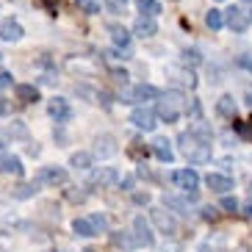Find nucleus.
Here are the masks:
<instances>
[{
  "instance_id": "nucleus-1",
  "label": "nucleus",
  "mask_w": 252,
  "mask_h": 252,
  "mask_svg": "<svg viewBox=\"0 0 252 252\" xmlns=\"http://www.w3.org/2000/svg\"><path fill=\"white\" fill-rule=\"evenodd\" d=\"M178 144H180V153L186 156L189 163H208L214 150H211V139L200 136L197 130H186V133L178 136Z\"/></svg>"
},
{
  "instance_id": "nucleus-2",
  "label": "nucleus",
  "mask_w": 252,
  "mask_h": 252,
  "mask_svg": "<svg viewBox=\"0 0 252 252\" xmlns=\"http://www.w3.org/2000/svg\"><path fill=\"white\" fill-rule=\"evenodd\" d=\"M183 105H186V94L180 89H172L166 92V94H161L156 100V117L158 122H166V125H175L180 119V111H183Z\"/></svg>"
},
{
  "instance_id": "nucleus-3",
  "label": "nucleus",
  "mask_w": 252,
  "mask_h": 252,
  "mask_svg": "<svg viewBox=\"0 0 252 252\" xmlns=\"http://www.w3.org/2000/svg\"><path fill=\"white\" fill-rule=\"evenodd\" d=\"M150 222L156 224V230H158V233H163V236H175V233H178V219H175L166 208H161V205L150 208Z\"/></svg>"
},
{
  "instance_id": "nucleus-4",
  "label": "nucleus",
  "mask_w": 252,
  "mask_h": 252,
  "mask_svg": "<svg viewBox=\"0 0 252 252\" xmlns=\"http://www.w3.org/2000/svg\"><path fill=\"white\" fill-rule=\"evenodd\" d=\"M158 97H161V92H158L153 83H139V86H133L130 92H125V94H122V103L144 105V103H150V100H158Z\"/></svg>"
},
{
  "instance_id": "nucleus-5",
  "label": "nucleus",
  "mask_w": 252,
  "mask_h": 252,
  "mask_svg": "<svg viewBox=\"0 0 252 252\" xmlns=\"http://www.w3.org/2000/svg\"><path fill=\"white\" fill-rule=\"evenodd\" d=\"M130 122H133L136 130H144V133H153L158 127V117L153 108H147V105H136L133 111H130Z\"/></svg>"
},
{
  "instance_id": "nucleus-6",
  "label": "nucleus",
  "mask_w": 252,
  "mask_h": 252,
  "mask_svg": "<svg viewBox=\"0 0 252 252\" xmlns=\"http://www.w3.org/2000/svg\"><path fill=\"white\" fill-rule=\"evenodd\" d=\"M224 25H227L233 33H244L247 28H250V17H247V8L244 6H233L227 8V14H224Z\"/></svg>"
},
{
  "instance_id": "nucleus-7",
  "label": "nucleus",
  "mask_w": 252,
  "mask_h": 252,
  "mask_svg": "<svg viewBox=\"0 0 252 252\" xmlns=\"http://www.w3.org/2000/svg\"><path fill=\"white\" fill-rule=\"evenodd\" d=\"M47 114L53 117V122L67 125L69 119H72V105H69L67 97H53L50 103H47Z\"/></svg>"
},
{
  "instance_id": "nucleus-8",
  "label": "nucleus",
  "mask_w": 252,
  "mask_h": 252,
  "mask_svg": "<svg viewBox=\"0 0 252 252\" xmlns=\"http://www.w3.org/2000/svg\"><path fill=\"white\" fill-rule=\"evenodd\" d=\"M119 153V144H117V136L111 133H100L94 139V158L105 161V158H114Z\"/></svg>"
},
{
  "instance_id": "nucleus-9",
  "label": "nucleus",
  "mask_w": 252,
  "mask_h": 252,
  "mask_svg": "<svg viewBox=\"0 0 252 252\" xmlns=\"http://www.w3.org/2000/svg\"><path fill=\"white\" fill-rule=\"evenodd\" d=\"M0 175H14V178H23V175H25L23 158L14 156V153H3V150H0Z\"/></svg>"
},
{
  "instance_id": "nucleus-10",
  "label": "nucleus",
  "mask_w": 252,
  "mask_h": 252,
  "mask_svg": "<svg viewBox=\"0 0 252 252\" xmlns=\"http://www.w3.org/2000/svg\"><path fill=\"white\" fill-rule=\"evenodd\" d=\"M172 180L183 189L186 194H197V189H200V175L194 169H178L172 172Z\"/></svg>"
},
{
  "instance_id": "nucleus-11",
  "label": "nucleus",
  "mask_w": 252,
  "mask_h": 252,
  "mask_svg": "<svg viewBox=\"0 0 252 252\" xmlns=\"http://www.w3.org/2000/svg\"><path fill=\"white\" fill-rule=\"evenodd\" d=\"M150 153H153L161 163H172V161H175V150H172V141L166 139V136H156L153 144H150Z\"/></svg>"
},
{
  "instance_id": "nucleus-12",
  "label": "nucleus",
  "mask_w": 252,
  "mask_h": 252,
  "mask_svg": "<svg viewBox=\"0 0 252 252\" xmlns=\"http://www.w3.org/2000/svg\"><path fill=\"white\" fill-rule=\"evenodd\" d=\"M36 180L42 186H64L67 183V169L64 166H42Z\"/></svg>"
},
{
  "instance_id": "nucleus-13",
  "label": "nucleus",
  "mask_w": 252,
  "mask_h": 252,
  "mask_svg": "<svg viewBox=\"0 0 252 252\" xmlns=\"http://www.w3.org/2000/svg\"><path fill=\"white\" fill-rule=\"evenodd\" d=\"M133 238H136V247H153L156 244V236H153L150 224L144 222V216H136L133 219Z\"/></svg>"
},
{
  "instance_id": "nucleus-14",
  "label": "nucleus",
  "mask_w": 252,
  "mask_h": 252,
  "mask_svg": "<svg viewBox=\"0 0 252 252\" xmlns=\"http://www.w3.org/2000/svg\"><path fill=\"white\" fill-rule=\"evenodd\" d=\"M205 186L211 189V191L216 194H230L233 191V178H227V175H219V172H208L205 175Z\"/></svg>"
},
{
  "instance_id": "nucleus-15",
  "label": "nucleus",
  "mask_w": 252,
  "mask_h": 252,
  "mask_svg": "<svg viewBox=\"0 0 252 252\" xmlns=\"http://www.w3.org/2000/svg\"><path fill=\"white\" fill-rule=\"evenodd\" d=\"M197 200V194H189V197H178V194H163V205L166 208H175L178 214L189 216L191 214V208H189V202Z\"/></svg>"
},
{
  "instance_id": "nucleus-16",
  "label": "nucleus",
  "mask_w": 252,
  "mask_h": 252,
  "mask_svg": "<svg viewBox=\"0 0 252 252\" xmlns=\"http://www.w3.org/2000/svg\"><path fill=\"white\" fill-rule=\"evenodd\" d=\"M23 36H25V28L17 20H3L0 23V39L3 42H20Z\"/></svg>"
},
{
  "instance_id": "nucleus-17",
  "label": "nucleus",
  "mask_w": 252,
  "mask_h": 252,
  "mask_svg": "<svg viewBox=\"0 0 252 252\" xmlns=\"http://www.w3.org/2000/svg\"><path fill=\"white\" fill-rule=\"evenodd\" d=\"M117 180H119V172L114 169V166H100V169L92 172V186H100V189L114 186Z\"/></svg>"
},
{
  "instance_id": "nucleus-18",
  "label": "nucleus",
  "mask_w": 252,
  "mask_h": 252,
  "mask_svg": "<svg viewBox=\"0 0 252 252\" xmlns=\"http://www.w3.org/2000/svg\"><path fill=\"white\" fill-rule=\"evenodd\" d=\"M133 33L139 39H153L158 33V25H156V17H139L133 23Z\"/></svg>"
},
{
  "instance_id": "nucleus-19",
  "label": "nucleus",
  "mask_w": 252,
  "mask_h": 252,
  "mask_svg": "<svg viewBox=\"0 0 252 252\" xmlns=\"http://www.w3.org/2000/svg\"><path fill=\"white\" fill-rule=\"evenodd\" d=\"M111 244L117 247V250L133 252L136 250V238H133V233H127V230H114L111 233Z\"/></svg>"
},
{
  "instance_id": "nucleus-20",
  "label": "nucleus",
  "mask_w": 252,
  "mask_h": 252,
  "mask_svg": "<svg viewBox=\"0 0 252 252\" xmlns=\"http://www.w3.org/2000/svg\"><path fill=\"white\" fill-rule=\"evenodd\" d=\"M216 114L224 117V119L238 117V105H236V100H233V94H222L219 100H216Z\"/></svg>"
},
{
  "instance_id": "nucleus-21",
  "label": "nucleus",
  "mask_w": 252,
  "mask_h": 252,
  "mask_svg": "<svg viewBox=\"0 0 252 252\" xmlns=\"http://www.w3.org/2000/svg\"><path fill=\"white\" fill-rule=\"evenodd\" d=\"M14 97L20 103H36L39 100V89L33 83H17L14 86Z\"/></svg>"
},
{
  "instance_id": "nucleus-22",
  "label": "nucleus",
  "mask_w": 252,
  "mask_h": 252,
  "mask_svg": "<svg viewBox=\"0 0 252 252\" xmlns=\"http://www.w3.org/2000/svg\"><path fill=\"white\" fill-rule=\"evenodd\" d=\"M169 75L175 78V86H189V89H194V86H197V75H194L191 69H178V67H172Z\"/></svg>"
},
{
  "instance_id": "nucleus-23",
  "label": "nucleus",
  "mask_w": 252,
  "mask_h": 252,
  "mask_svg": "<svg viewBox=\"0 0 252 252\" xmlns=\"http://www.w3.org/2000/svg\"><path fill=\"white\" fill-rule=\"evenodd\" d=\"M39 189H42V183H39V180H31V183H20V186L14 189V191H11V197H14V200H31L33 194H39Z\"/></svg>"
},
{
  "instance_id": "nucleus-24",
  "label": "nucleus",
  "mask_w": 252,
  "mask_h": 252,
  "mask_svg": "<svg viewBox=\"0 0 252 252\" xmlns=\"http://www.w3.org/2000/svg\"><path fill=\"white\" fill-rule=\"evenodd\" d=\"M136 8H139V17H158L163 11L158 0H136Z\"/></svg>"
},
{
  "instance_id": "nucleus-25",
  "label": "nucleus",
  "mask_w": 252,
  "mask_h": 252,
  "mask_svg": "<svg viewBox=\"0 0 252 252\" xmlns=\"http://www.w3.org/2000/svg\"><path fill=\"white\" fill-rule=\"evenodd\" d=\"M72 233H75V236H81V238H94L97 236V230L92 227V222H89V219H81V216L72 219Z\"/></svg>"
},
{
  "instance_id": "nucleus-26",
  "label": "nucleus",
  "mask_w": 252,
  "mask_h": 252,
  "mask_svg": "<svg viewBox=\"0 0 252 252\" xmlns=\"http://www.w3.org/2000/svg\"><path fill=\"white\" fill-rule=\"evenodd\" d=\"M92 163H94V156H92V153H72V156H69V166H72V169H92Z\"/></svg>"
},
{
  "instance_id": "nucleus-27",
  "label": "nucleus",
  "mask_w": 252,
  "mask_h": 252,
  "mask_svg": "<svg viewBox=\"0 0 252 252\" xmlns=\"http://www.w3.org/2000/svg\"><path fill=\"white\" fill-rule=\"evenodd\" d=\"M205 25H208L211 31H222V25H224V14L219 11V8H211V11L205 14Z\"/></svg>"
},
{
  "instance_id": "nucleus-28",
  "label": "nucleus",
  "mask_w": 252,
  "mask_h": 252,
  "mask_svg": "<svg viewBox=\"0 0 252 252\" xmlns=\"http://www.w3.org/2000/svg\"><path fill=\"white\" fill-rule=\"evenodd\" d=\"M6 136H11V139H25V136H28V127H25V122H20V119H14V122L8 125Z\"/></svg>"
},
{
  "instance_id": "nucleus-29",
  "label": "nucleus",
  "mask_w": 252,
  "mask_h": 252,
  "mask_svg": "<svg viewBox=\"0 0 252 252\" xmlns=\"http://www.w3.org/2000/svg\"><path fill=\"white\" fill-rule=\"evenodd\" d=\"M75 3H78V8L86 11V14H100V6H103L100 0H75Z\"/></svg>"
},
{
  "instance_id": "nucleus-30",
  "label": "nucleus",
  "mask_w": 252,
  "mask_h": 252,
  "mask_svg": "<svg viewBox=\"0 0 252 252\" xmlns=\"http://www.w3.org/2000/svg\"><path fill=\"white\" fill-rule=\"evenodd\" d=\"M222 208H224V214H236V211H238L241 205H238L236 197H230V194H222Z\"/></svg>"
},
{
  "instance_id": "nucleus-31",
  "label": "nucleus",
  "mask_w": 252,
  "mask_h": 252,
  "mask_svg": "<svg viewBox=\"0 0 252 252\" xmlns=\"http://www.w3.org/2000/svg\"><path fill=\"white\" fill-rule=\"evenodd\" d=\"M183 111L189 114V117H194V119H200V117H202V108H200V103H197V100H186Z\"/></svg>"
},
{
  "instance_id": "nucleus-32",
  "label": "nucleus",
  "mask_w": 252,
  "mask_h": 252,
  "mask_svg": "<svg viewBox=\"0 0 252 252\" xmlns=\"http://www.w3.org/2000/svg\"><path fill=\"white\" fill-rule=\"evenodd\" d=\"M127 153H130V156H133L136 161H144V158H147V150L141 147V141H133V144H130V150H127Z\"/></svg>"
},
{
  "instance_id": "nucleus-33",
  "label": "nucleus",
  "mask_w": 252,
  "mask_h": 252,
  "mask_svg": "<svg viewBox=\"0 0 252 252\" xmlns=\"http://www.w3.org/2000/svg\"><path fill=\"white\" fill-rule=\"evenodd\" d=\"M89 222H92V227H94L97 233H103V230L108 227V222H105V216H103V214H94V216H89Z\"/></svg>"
},
{
  "instance_id": "nucleus-34",
  "label": "nucleus",
  "mask_w": 252,
  "mask_h": 252,
  "mask_svg": "<svg viewBox=\"0 0 252 252\" xmlns=\"http://www.w3.org/2000/svg\"><path fill=\"white\" fill-rule=\"evenodd\" d=\"M117 183L122 186V191H133V186H136V175H125V178H119Z\"/></svg>"
},
{
  "instance_id": "nucleus-35",
  "label": "nucleus",
  "mask_w": 252,
  "mask_h": 252,
  "mask_svg": "<svg viewBox=\"0 0 252 252\" xmlns=\"http://www.w3.org/2000/svg\"><path fill=\"white\" fill-rule=\"evenodd\" d=\"M202 219H205V222H216V219H219V211H216L214 205H205L202 208Z\"/></svg>"
},
{
  "instance_id": "nucleus-36",
  "label": "nucleus",
  "mask_w": 252,
  "mask_h": 252,
  "mask_svg": "<svg viewBox=\"0 0 252 252\" xmlns=\"http://www.w3.org/2000/svg\"><path fill=\"white\" fill-rule=\"evenodd\" d=\"M133 202L136 205H150L153 197H150V191H133Z\"/></svg>"
},
{
  "instance_id": "nucleus-37",
  "label": "nucleus",
  "mask_w": 252,
  "mask_h": 252,
  "mask_svg": "<svg viewBox=\"0 0 252 252\" xmlns=\"http://www.w3.org/2000/svg\"><path fill=\"white\" fill-rule=\"evenodd\" d=\"M200 53L197 50H183V64H200Z\"/></svg>"
},
{
  "instance_id": "nucleus-38",
  "label": "nucleus",
  "mask_w": 252,
  "mask_h": 252,
  "mask_svg": "<svg viewBox=\"0 0 252 252\" xmlns=\"http://www.w3.org/2000/svg\"><path fill=\"white\" fill-rule=\"evenodd\" d=\"M14 83V78H11V72L8 69H0V89H8Z\"/></svg>"
},
{
  "instance_id": "nucleus-39",
  "label": "nucleus",
  "mask_w": 252,
  "mask_h": 252,
  "mask_svg": "<svg viewBox=\"0 0 252 252\" xmlns=\"http://www.w3.org/2000/svg\"><path fill=\"white\" fill-rule=\"evenodd\" d=\"M94 103H103V108H111L114 100H111V94H108V92H97V100H94Z\"/></svg>"
},
{
  "instance_id": "nucleus-40",
  "label": "nucleus",
  "mask_w": 252,
  "mask_h": 252,
  "mask_svg": "<svg viewBox=\"0 0 252 252\" xmlns=\"http://www.w3.org/2000/svg\"><path fill=\"white\" fill-rule=\"evenodd\" d=\"M36 3H39L42 8H47L50 14H56V8H59V3H61V0H36Z\"/></svg>"
},
{
  "instance_id": "nucleus-41",
  "label": "nucleus",
  "mask_w": 252,
  "mask_h": 252,
  "mask_svg": "<svg viewBox=\"0 0 252 252\" xmlns=\"http://www.w3.org/2000/svg\"><path fill=\"white\" fill-rule=\"evenodd\" d=\"M114 81H117V83H122V86H125V83H127V72H125V69H114Z\"/></svg>"
},
{
  "instance_id": "nucleus-42",
  "label": "nucleus",
  "mask_w": 252,
  "mask_h": 252,
  "mask_svg": "<svg viewBox=\"0 0 252 252\" xmlns=\"http://www.w3.org/2000/svg\"><path fill=\"white\" fill-rule=\"evenodd\" d=\"M11 114V100H3L0 97V117H8Z\"/></svg>"
},
{
  "instance_id": "nucleus-43",
  "label": "nucleus",
  "mask_w": 252,
  "mask_h": 252,
  "mask_svg": "<svg viewBox=\"0 0 252 252\" xmlns=\"http://www.w3.org/2000/svg\"><path fill=\"white\" fill-rule=\"evenodd\" d=\"M67 197H69V202H83L86 200V191H67Z\"/></svg>"
},
{
  "instance_id": "nucleus-44",
  "label": "nucleus",
  "mask_w": 252,
  "mask_h": 252,
  "mask_svg": "<svg viewBox=\"0 0 252 252\" xmlns=\"http://www.w3.org/2000/svg\"><path fill=\"white\" fill-rule=\"evenodd\" d=\"M238 211H241V214H244V216H247V219H252V200H250V202H247V205H244V208H238Z\"/></svg>"
},
{
  "instance_id": "nucleus-45",
  "label": "nucleus",
  "mask_w": 252,
  "mask_h": 252,
  "mask_svg": "<svg viewBox=\"0 0 252 252\" xmlns=\"http://www.w3.org/2000/svg\"><path fill=\"white\" fill-rule=\"evenodd\" d=\"M244 136H250V139H252V117L244 122Z\"/></svg>"
},
{
  "instance_id": "nucleus-46",
  "label": "nucleus",
  "mask_w": 252,
  "mask_h": 252,
  "mask_svg": "<svg viewBox=\"0 0 252 252\" xmlns=\"http://www.w3.org/2000/svg\"><path fill=\"white\" fill-rule=\"evenodd\" d=\"M6 144H8V136H6V130H0V150L6 147Z\"/></svg>"
},
{
  "instance_id": "nucleus-47",
  "label": "nucleus",
  "mask_w": 252,
  "mask_h": 252,
  "mask_svg": "<svg viewBox=\"0 0 252 252\" xmlns=\"http://www.w3.org/2000/svg\"><path fill=\"white\" fill-rule=\"evenodd\" d=\"M244 103H247V105H250V108H252V89L247 92V100H244Z\"/></svg>"
},
{
  "instance_id": "nucleus-48",
  "label": "nucleus",
  "mask_w": 252,
  "mask_h": 252,
  "mask_svg": "<svg viewBox=\"0 0 252 252\" xmlns=\"http://www.w3.org/2000/svg\"><path fill=\"white\" fill-rule=\"evenodd\" d=\"M247 17H250V23H252V8H247Z\"/></svg>"
},
{
  "instance_id": "nucleus-49",
  "label": "nucleus",
  "mask_w": 252,
  "mask_h": 252,
  "mask_svg": "<svg viewBox=\"0 0 252 252\" xmlns=\"http://www.w3.org/2000/svg\"><path fill=\"white\" fill-rule=\"evenodd\" d=\"M0 252H8V250H6V247H0Z\"/></svg>"
},
{
  "instance_id": "nucleus-50",
  "label": "nucleus",
  "mask_w": 252,
  "mask_h": 252,
  "mask_svg": "<svg viewBox=\"0 0 252 252\" xmlns=\"http://www.w3.org/2000/svg\"><path fill=\"white\" fill-rule=\"evenodd\" d=\"M250 191H252V180H250Z\"/></svg>"
},
{
  "instance_id": "nucleus-51",
  "label": "nucleus",
  "mask_w": 252,
  "mask_h": 252,
  "mask_svg": "<svg viewBox=\"0 0 252 252\" xmlns=\"http://www.w3.org/2000/svg\"><path fill=\"white\" fill-rule=\"evenodd\" d=\"M119 3H125V0H119Z\"/></svg>"
},
{
  "instance_id": "nucleus-52",
  "label": "nucleus",
  "mask_w": 252,
  "mask_h": 252,
  "mask_svg": "<svg viewBox=\"0 0 252 252\" xmlns=\"http://www.w3.org/2000/svg\"><path fill=\"white\" fill-rule=\"evenodd\" d=\"M100 3H103V0H100Z\"/></svg>"
},
{
  "instance_id": "nucleus-53",
  "label": "nucleus",
  "mask_w": 252,
  "mask_h": 252,
  "mask_svg": "<svg viewBox=\"0 0 252 252\" xmlns=\"http://www.w3.org/2000/svg\"><path fill=\"white\" fill-rule=\"evenodd\" d=\"M50 252H53V250H50Z\"/></svg>"
},
{
  "instance_id": "nucleus-54",
  "label": "nucleus",
  "mask_w": 252,
  "mask_h": 252,
  "mask_svg": "<svg viewBox=\"0 0 252 252\" xmlns=\"http://www.w3.org/2000/svg\"><path fill=\"white\" fill-rule=\"evenodd\" d=\"M89 252H92V250H89Z\"/></svg>"
}]
</instances>
